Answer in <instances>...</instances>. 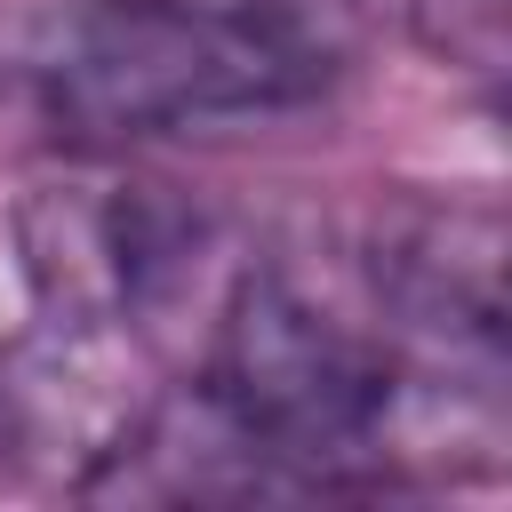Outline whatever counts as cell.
Segmentation results:
<instances>
[{"label":"cell","mask_w":512,"mask_h":512,"mask_svg":"<svg viewBox=\"0 0 512 512\" xmlns=\"http://www.w3.org/2000/svg\"><path fill=\"white\" fill-rule=\"evenodd\" d=\"M24 80L64 136H176L312 104L336 32L296 0H80L24 48Z\"/></svg>","instance_id":"cell-1"},{"label":"cell","mask_w":512,"mask_h":512,"mask_svg":"<svg viewBox=\"0 0 512 512\" xmlns=\"http://www.w3.org/2000/svg\"><path fill=\"white\" fill-rule=\"evenodd\" d=\"M200 400L272 488H352L408 448L424 376L384 328L328 312L272 264H232L208 296Z\"/></svg>","instance_id":"cell-2"},{"label":"cell","mask_w":512,"mask_h":512,"mask_svg":"<svg viewBox=\"0 0 512 512\" xmlns=\"http://www.w3.org/2000/svg\"><path fill=\"white\" fill-rule=\"evenodd\" d=\"M168 392L144 328L40 312L0 336V488L96 496L128 480Z\"/></svg>","instance_id":"cell-3"},{"label":"cell","mask_w":512,"mask_h":512,"mask_svg":"<svg viewBox=\"0 0 512 512\" xmlns=\"http://www.w3.org/2000/svg\"><path fill=\"white\" fill-rule=\"evenodd\" d=\"M16 256L40 312L144 328L152 312L184 304L224 248L216 224L168 184H136L120 168H72L16 200Z\"/></svg>","instance_id":"cell-4"},{"label":"cell","mask_w":512,"mask_h":512,"mask_svg":"<svg viewBox=\"0 0 512 512\" xmlns=\"http://www.w3.org/2000/svg\"><path fill=\"white\" fill-rule=\"evenodd\" d=\"M384 336L408 360L496 376L504 360V216L488 200L400 192L368 216L360 248Z\"/></svg>","instance_id":"cell-5"},{"label":"cell","mask_w":512,"mask_h":512,"mask_svg":"<svg viewBox=\"0 0 512 512\" xmlns=\"http://www.w3.org/2000/svg\"><path fill=\"white\" fill-rule=\"evenodd\" d=\"M296 8H328V0H296Z\"/></svg>","instance_id":"cell-6"}]
</instances>
